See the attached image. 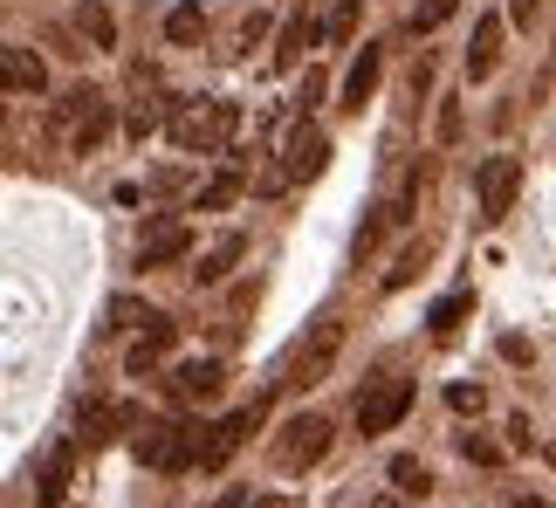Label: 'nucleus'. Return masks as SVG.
<instances>
[{
	"label": "nucleus",
	"mask_w": 556,
	"mask_h": 508,
	"mask_svg": "<svg viewBox=\"0 0 556 508\" xmlns=\"http://www.w3.org/2000/svg\"><path fill=\"white\" fill-rule=\"evenodd\" d=\"M165 131H173L179 152H227L233 131H241V103L227 97H200V103H179L173 117H165Z\"/></svg>",
	"instance_id": "obj_1"
},
{
	"label": "nucleus",
	"mask_w": 556,
	"mask_h": 508,
	"mask_svg": "<svg viewBox=\"0 0 556 508\" xmlns=\"http://www.w3.org/2000/svg\"><path fill=\"white\" fill-rule=\"evenodd\" d=\"M111 124H117V103L103 97V90H90V82H83V90H70V97H62L55 111H49V131L70 144L76 158H83V152H97V144L111 138Z\"/></svg>",
	"instance_id": "obj_2"
},
{
	"label": "nucleus",
	"mask_w": 556,
	"mask_h": 508,
	"mask_svg": "<svg viewBox=\"0 0 556 508\" xmlns=\"http://www.w3.org/2000/svg\"><path fill=\"white\" fill-rule=\"evenodd\" d=\"M206 427H179V419H152V427H144L131 447H138V460L144 468H159V474H179V468H200V440Z\"/></svg>",
	"instance_id": "obj_3"
},
{
	"label": "nucleus",
	"mask_w": 556,
	"mask_h": 508,
	"mask_svg": "<svg viewBox=\"0 0 556 508\" xmlns=\"http://www.w3.org/2000/svg\"><path fill=\"white\" fill-rule=\"evenodd\" d=\"M337 351H344V323L337 316H324L303 344L289 351V365H282V392H309V385H324V371L337 365Z\"/></svg>",
	"instance_id": "obj_4"
},
{
	"label": "nucleus",
	"mask_w": 556,
	"mask_h": 508,
	"mask_svg": "<svg viewBox=\"0 0 556 508\" xmlns=\"http://www.w3.org/2000/svg\"><path fill=\"white\" fill-rule=\"evenodd\" d=\"M516 193H522V158L495 152V158L475 165V220L481 227H502L508 206H516Z\"/></svg>",
	"instance_id": "obj_5"
},
{
	"label": "nucleus",
	"mask_w": 556,
	"mask_h": 508,
	"mask_svg": "<svg viewBox=\"0 0 556 508\" xmlns=\"http://www.w3.org/2000/svg\"><path fill=\"white\" fill-rule=\"evenodd\" d=\"M324 454H330V419L324 412H295L289 427L275 433V468L282 474H309Z\"/></svg>",
	"instance_id": "obj_6"
},
{
	"label": "nucleus",
	"mask_w": 556,
	"mask_h": 508,
	"mask_svg": "<svg viewBox=\"0 0 556 508\" xmlns=\"http://www.w3.org/2000/svg\"><path fill=\"white\" fill-rule=\"evenodd\" d=\"M405 412H413V378H378L371 392H357V433L365 440L392 433Z\"/></svg>",
	"instance_id": "obj_7"
},
{
	"label": "nucleus",
	"mask_w": 556,
	"mask_h": 508,
	"mask_svg": "<svg viewBox=\"0 0 556 508\" xmlns=\"http://www.w3.org/2000/svg\"><path fill=\"white\" fill-rule=\"evenodd\" d=\"M262 419H268V406H262V398H254V406H233V412L220 419V427H206V447H200V468H206V474H220V468H227V460H233V454H241V447H248V433H254V427H262Z\"/></svg>",
	"instance_id": "obj_8"
},
{
	"label": "nucleus",
	"mask_w": 556,
	"mask_h": 508,
	"mask_svg": "<svg viewBox=\"0 0 556 508\" xmlns=\"http://www.w3.org/2000/svg\"><path fill=\"white\" fill-rule=\"evenodd\" d=\"M186 254H192V227H186L179 214H165V220L144 227V241H138V268H173V262H186Z\"/></svg>",
	"instance_id": "obj_9"
},
{
	"label": "nucleus",
	"mask_w": 556,
	"mask_h": 508,
	"mask_svg": "<svg viewBox=\"0 0 556 508\" xmlns=\"http://www.w3.org/2000/svg\"><path fill=\"white\" fill-rule=\"evenodd\" d=\"M316 41H324V21H316L309 8H295L282 28H275V49H268V69H295V62H303Z\"/></svg>",
	"instance_id": "obj_10"
},
{
	"label": "nucleus",
	"mask_w": 556,
	"mask_h": 508,
	"mask_svg": "<svg viewBox=\"0 0 556 508\" xmlns=\"http://www.w3.org/2000/svg\"><path fill=\"white\" fill-rule=\"evenodd\" d=\"M324 165H330V138L316 131V124H295V131H289V144H282V173H289V186L316 179Z\"/></svg>",
	"instance_id": "obj_11"
},
{
	"label": "nucleus",
	"mask_w": 556,
	"mask_h": 508,
	"mask_svg": "<svg viewBox=\"0 0 556 508\" xmlns=\"http://www.w3.org/2000/svg\"><path fill=\"white\" fill-rule=\"evenodd\" d=\"M0 82H8V97H41L49 90V62H41L28 41H8V49H0Z\"/></svg>",
	"instance_id": "obj_12"
},
{
	"label": "nucleus",
	"mask_w": 556,
	"mask_h": 508,
	"mask_svg": "<svg viewBox=\"0 0 556 508\" xmlns=\"http://www.w3.org/2000/svg\"><path fill=\"white\" fill-rule=\"evenodd\" d=\"M70 468H76V440H55V447L41 454V474H35V508H62V495H70Z\"/></svg>",
	"instance_id": "obj_13"
},
{
	"label": "nucleus",
	"mask_w": 556,
	"mask_h": 508,
	"mask_svg": "<svg viewBox=\"0 0 556 508\" xmlns=\"http://www.w3.org/2000/svg\"><path fill=\"white\" fill-rule=\"evenodd\" d=\"M502 69V14L475 21V41H467V82H488Z\"/></svg>",
	"instance_id": "obj_14"
},
{
	"label": "nucleus",
	"mask_w": 556,
	"mask_h": 508,
	"mask_svg": "<svg viewBox=\"0 0 556 508\" xmlns=\"http://www.w3.org/2000/svg\"><path fill=\"white\" fill-rule=\"evenodd\" d=\"M70 28L90 41V55H103V49H117V14L103 8V0H76L70 8Z\"/></svg>",
	"instance_id": "obj_15"
},
{
	"label": "nucleus",
	"mask_w": 556,
	"mask_h": 508,
	"mask_svg": "<svg viewBox=\"0 0 556 508\" xmlns=\"http://www.w3.org/2000/svg\"><path fill=\"white\" fill-rule=\"evenodd\" d=\"M220 385H227V365H220V357H186V365H179V398H192V406L220 398Z\"/></svg>",
	"instance_id": "obj_16"
},
{
	"label": "nucleus",
	"mask_w": 556,
	"mask_h": 508,
	"mask_svg": "<svg viewBox=\"0 0 556 508\" xmlns=\"http://www.w3.org/2000/svg\"><path fill=\"white\" fill-rule=\"evenodd\" d=\"M173 336H179V323H173V316H159V323H152V330H144L138 344H131V357H124V371H131V378H152V371H159V357L173 351Z\"/></svg>",
	"instance_id": "obj_17"
},
{
	"label": "nucleus",
	"mask_w": 556,
	"mask_h": 508,
	"mask_svg": "<svg viewBox=\"0 0 556 508\" xmlns=\"http://www.w3.org/2000/svg\"><path fill=\"white\" fill-rule=\"evenodd\" d=\"M378 76H384V49H357V62H351V76H344V111H365L371 103V90H378Z\"/></svg>",
	"instance_id": "obj_18"
},
{
	"label": "nucleus",
	"mask_w": 556,
	"mask_h": 508,
	"mask_svg": "<svg viewBox=\"0 0 556 508\" xmlns=\"http://www.w3.org/2000/svg\"><path fill=\"white\" fill-rule=\"evenodd\" d=\"M241 179H248V152H233V158H227V173H213V179L200 186V200H192V206H200V214H220V206L241 200Z\"/></svg>",
	"instance_id": "obj_19"
},
{
	"label": "nucleus",
	"mask_w": 556,
	"mask_h": 508,
	"mask_svg": "<svg viewBox=\"0 0 556 508\" xmlns=\"http://www.w3.org/2000/svg\"><path fill=\"white\" fill-rule=\"evenodd\" d=\"M241 254H248V234H220V241H213V247L200 254V268H192V282H200V289L227 282V275H233V262H241Z\"/></svg>",
	"instance_id": "obj_20"
},
{
	"label": "nucleus",
	"mask_w": 556,
	"mask_h": 508,
	"mask_svg": "<svg viewBox=\"0 0 556 508\" xmlns=\"http://www.w3.org/2000/svg\"><path fill=\"white\" fill-rule=\"evenodd\" d=\"M200 35H206V8L200 0H179V8L165 14V41H173V49H192Z\"/></svg>",
	"instance_id": "obj_21"
},
{
	"label": "nucleus",
	"mask_w": 556,
	"mask_h": 508,
	"mask_svg": "<svg viewBox=\"0 0 556 508\" xmlns=\"http://www.w3.org/2000/svg\"><path fill=\"white\" fill-rule=\"evenodd\" d=\"M460 316H475V289H454V295H440V303L426 309V323H433V336H454V330H460Z\"/></svg>",
	"instance_id": "obj_22"
},
{
	"label": "nucleus",
	"mask_w": 556,
	"mask_h": 508,
	"mask_svg": "<svg viewBox=\"0 0 556 508\" xmlns=\"http://www.w3.org/2000/svg\"><path fill=\"white\" fill-rule=\"evenodd\" d=\"M392 488L413 495V501H426V495H433V468H426L419 454H399V460H392Z\"/></svg>",
	"instance_id": "obj_23"
},
{
	"label": "nucleus",
	"mask_w": 556,
	"mask_h": 508,
	"mask_svg": "<svg viewBox=\"0 0 556 508\" xmlns=\"http://www.w3.org/2000/svg\"><path fill=\"white\" fill-rule=\"evenodd\" d=\"M103 316H111V330H152L159 323V309L144 303V295H111V309H103Z\"/></svg>",
	"instance_id": "obj_24"
},
{
	"label": "nucleus",
	"mask_w": 556,
	"mask_h": 508,
	"mask_svg": "<svg viewBox=\"0 0 556 508\" xmlns=\"http://www.w3.org/2000/svg\"><path fill=\"white\" fill-rule=\"evenodd\" d=\"M357 21H365V8H357V0H337V8L324 14V41H337V49H344V41L357 35Z\"/></svg>",
	"instance_id": "obj_25"
},
{
	"label": "nucleus",
	"mask_w": 556,
	"mask_h": 508,
	"mask_svg": "<svg viewBox=\"0 0 556 508\" xmlns=\"http://www.w3.org/2000/svg\"><path fill=\"white\" fill-rule=\"evenodd\" d=\"M460 460L467 468H502V447L488 433H460Z\"/></svg>",
	"instance_id": "obj_26"
},
{
	"label": "nucleus",
	"mask_w": 556,
	"mask_h": 508,
	"mask_svg": "<svg viewBox=\"0 0 556 508\" xmlns=\"http://www.w3.org/2000/svg\"><path fill=\"white\" fill-rule=\"evenodd\" d=\"M454 8H460V0H419V8H413V35H433Z\"/></svg>",
	"instance_id": "obj_27"
},
{
	"label": "nucleus",
	"mask_w": 556,
	"mask_h": 508,
	"mask_svg": "<svg viewBox=\"0 0 556 508\" xmlns=\"http://www.w3.org/2000/svg\"><path fill=\"white\" fill-rule=\"evenodd\" d=\"M508 447H516V454H543V440H536V427H529V412H508Z\"/></svg>",
	"instance_id": "obj_28"
},
{
	"label": "nucleus",
	"mask_w": 556,
	"mask_h": 508,
	"mask_svg": "<svg viewBox=\"0 0 556 508\" xmlns=\"http://www.w3.org/2000/svg\"><path fill=\"white\" fill-rule=\"evenodd\" d=\"M419 268H426V247H405L399 262H392V275H384V289H405V282H413Z\"/></svg>",
	"instance_id": "obj_29"
},
{
	"label": "nucleus",
	"mask_w": 556,
	"mask_h": 508,
	"mask_svg": "<svg viewBox=\"0 0 556 508\" xmlns=\"http://www.w3.org/2000/svg\"><path fill=\"white\" fill-rule=\"evenodd\" d=\"M124 131H131V138H152V131H159V103H131V117H124Z\"/></svg>",
	"instance_id": "obj_30"
},
{
	"label": "nucleus",
	"mask_w": 556,
	"mask_h": 508,
	"mask_svg": "<svg viewBox=\"0 0 556 508\" xmlns=\"http://www.w3.org/2000/svg\"><path fill=\"white\" fill-rule=\"evenodd\" d=\"M262 35H268V14L254 8V14L241 21V35H233V55H248V49H254V41H262Z\"/></svg>",
	"instance_id": "obj_31"
},
{
	"label": "nucleus",
	"mask_w": 556,
	"mask_h": 508,
	"mask_svg": "<svg viewBox=\"0 0 556 508\" xmlns=\"http://www.w3.org/2000/svg\"><path fill=\"white\" fill-rule=\"evenodd\" d=\"M446 406H454V412H481L488 392H481V385H446Z\"/></svg>",
	"instance_id": "obj_32"
},
{
	"label": "nucleus",
	"mask_w": 556,
	"mask_h": 508,
	"mask_svg": "<svg viewBox=\"0 0 556 508\" xmlns=\"http://www.w3.org/2000/svg\"><path fill=\"white\" fill-rule=\"evenodd\" d=\"M460 131H467L460 103H440V144H460Z\"/></svg>",
	"instance_id": "obj_33"
},
{
	"label": "nucleus",
	"mask_w": 556,
	"mask_h": 508,
	"mask_svg": "<svg viewBox=\"0 0 556 508\" xmlns=\"http://www.w3.org/2000/svg\"><path fill=\"white\" fill-rule=\"evenodd\" d=\"M502 357H508V365H536V351H529V336H502Z\"/></svg>",
	"instance_id": "obj_34"
},
{
	"label": "nucleus",
	"mask_w": 556,
	"mask_h": 508,
	"mask_svg": "<svg viewBox=\"0 0 556 508\" xmlns=\"http://www.w3.org/2000/svg\"><path fill=\"white\" fill-rule=\"evenodd\" d=\"M536 8H543V0H508V14H516L522 28H529V21H536Z\"/></svg>",
	"instance_id": "obj_35"
},
{
	"label": "nucleus",
	"mask_w": 556,
	"mask_h": 508,
	"mask_svg": "<svg viewBox=\"0 0 556 508\" xmlns=\"http://www.w3.org/2000/svg\"><path fill=\"white\" fill-rule=\"evenodd\" d=\"M213 508H254V501H248L241 488H233V495H220V501H213Z\"/></svg>",
	"instance_id": "obj_36"
},
{
	"label": "nucleus",
	"mask_w": 556,
	"mask_h": 508,
	"mask_svg": "<svg viewBox=\"0 0 556 508\" xmlns=\"http://www.w3.org/2000/svg\"><path fill=\"white\" fill-rule=\"evenodd\" d=\"M516 508H549V501H536V495H522V501H516Z\"/></svg>",
	"instance_id": "obj_37"
},
{
	"label": "nucleus",
	"mask_w": 556,
	"mask_h": 508,
	"mask_svg": "<svg viewBox=\"0 0 556 508\" xmlns=\"http://www.w3.org/2000/svg\"><path fill=\"white\" fill-rule=\"evenodd\" d=\"M378 508H405V501H399V495H384V501H378Z\"/></svg>",
	"instance_id": "obj_38"
},
{
	"label": "nucleus",
	"mask_w": 556,
	"mask_h": 508,
	"mask_svg": "<svg viewBox=\"0 0 556 508\" xmlns=\"http://www.w3.org/2000/svg\"><path fill=\"white\" fill-rule=\"evenodd\" d=\"M543 460H549V468H556V447H543Z\"/></svg>",
	"instance_id": "obj_39"
}]
</instances>
